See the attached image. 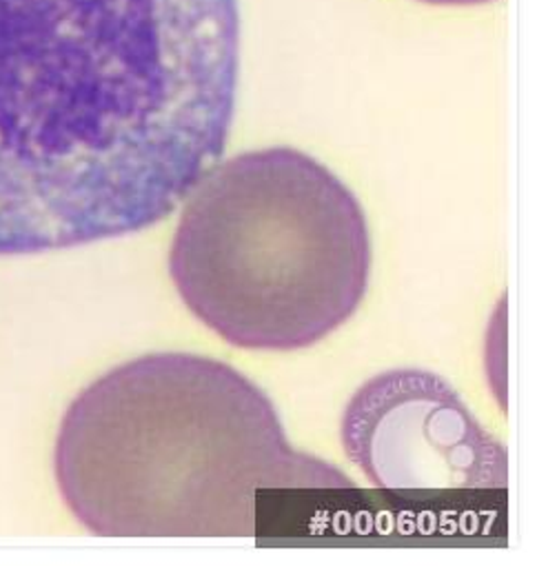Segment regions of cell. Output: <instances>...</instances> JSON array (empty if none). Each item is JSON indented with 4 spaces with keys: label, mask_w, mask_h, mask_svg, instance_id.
I'll return each mask as SVG.
<instances>
[{
    "label": "cell",
    "mask_w": 557,
    "mask_h": 566,
    "mask_svg": "<svg viewBox=\"0 0 557 566\" xmlns=\"http://www.w3.org/2000/svg\"><path fill=\"white\" fill-rule=\"evenodd\" d=\"M238 0H0V255L143 231L220 160Z\"/></svg>",
    "instance_id": "cell-1"
},
{
    "label": "cell",
    "mask_w": 557,
    "mask_h": 566,
    "mask_svg": "<svg viewBox=\"0 0 557 566\" xmlns=\"http://www.w3.org/2000/svg\"><path fill=\"white\" fill-rule=\"evenodd\" d=\"M56 480L103 537H251L260 491L356 486L290 444L260 387L191 354L143 356L87 387L63 418Z\"/></svg>",
    "instance_id": "cell-2"
},
{
    "label": "cell",
    "mask_w": 557,
    "mask_h": 566,
    "mask_svg": "<svg viewBox=\"0 0 557 566\" xmlns=\"http://www.w3.org/2000/svg\"><path fill=\"white\" fill-rule=\"evenodd\" d=\"M343 444L374 486L391 493L504 489L508 455L438 374L393 369L347 405Z\"/></svg>",
    "instance_id": "cell-4"
},
{
    "label": "cell",
    "mask_w": 557,
    "mask_h": 566,
    "mask_svg": "<svg viewBox=\"0 0 557 566\" xmlns=\"http://www.w3.org/2000/svg\"><path fill=\"white\" fill-rule=\"evenodd\" d=\"M422 3H431V6H480V3H491V0H422Z\"/></svg>",
    "instance_id": "cell-5"
},
{
    "label": "cell",
    "mask_w": 557,
    "mask_h": 566,
    "mask_svg": "<svg viewBox=\"0 0 557 566\" xmlns=\"http://www.w3.org/2000/svg\"><path fill=\"white\" fill-rule=\"evenodd\" d=\"M371 264L354 191L292 147L213 165L189 193L169 253L191 314L258 352L305 349L340 329L365 301Z\"/></svg>",
    "instance_id": "cell-3"
}]
</instances>
